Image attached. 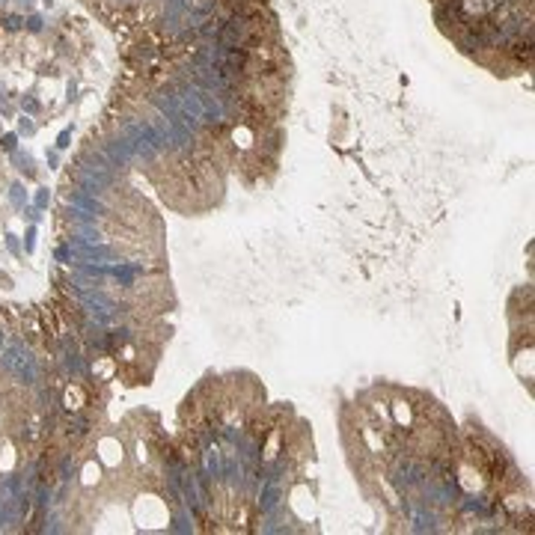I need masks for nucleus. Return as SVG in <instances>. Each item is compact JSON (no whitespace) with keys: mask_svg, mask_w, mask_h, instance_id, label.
I'll return each mask as SVG.
<instances>
[{"mask_svg":"<svg viewBox=\"0 0 535 535\" xmlns=\"http://www.w3.org/2000/svg\"><path fill=\"white\" fill-rule=\"evenodd\" d=\"M282 493H285V488H282V482H271V479H262V491H259V511L262 514H274L277 508H280L282 503Z\"/></svg>","mask_w":535,"mask_h":535,"instance_id":"obj_1","label":"nucleus"},{"mask_svg":"<svg viewBox=\"0 0 535 535\" xmlns=\"http://www.w3.org/2000/svg\"><path fill=\"white\" fill-rule=\"evenodd\" d=\"M69 140H71V131H69V128H66V131L60 134V140H56V146H60V149H66V146H69Z\"/></svg>","mask_w":535,"mask_h":535,"instance_id":"obj_2","label":"nucleus"},{"mask_svg":"<svg viewBox=\"0 0 535 535\" xmlns=\"http://www.w3.org/2000/svg\"><path fill=\"white\" fill-rule=\"evenodd\" d=\"M27 27L33 30V33H36V30H42V18H36V15H33V18L27 21Z\"/></svg>","mask_w":535,"mask_h":535,"instance_id":"obj_3","label":"nucleus"},{"mask_svg":"<svg viewBox=\"0 0 535 535\" xmlns=\"http://www.w3.org/2000/svg\"><path fill=\"white\" fill-rule=\"evenodd\" d=\"M18 27H21V18H15V15L6 18V30H18Z\"/></svg>","mask_w":535,"mask_h":535,"instance_id":"obj_4","label":"nucleus"},{"mask_svg":"<svg viewBox=\"0 0 535 535\" xmlns=\"http://www.w3.org/2000/svg\"><path fill=\"white\" fill-rule=\"evenodd\" d=\"M3 149H15V134H6V137H3Z\"/></svg>","mask_w":535,"mask_h":535,"instance_id":"obj_5","label":"nucleus"}]
</instances>
